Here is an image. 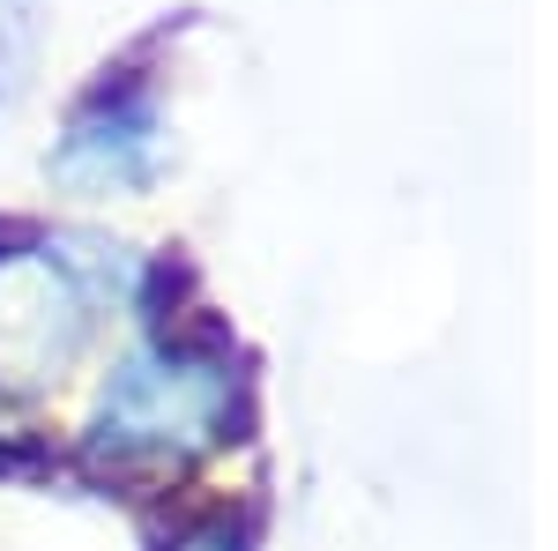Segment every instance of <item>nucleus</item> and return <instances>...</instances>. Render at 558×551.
Returning a JSON list of instances; mask_svg holds the SVG:
<instances>
[{"label":"nucleus","mask_w":558,"mask_h":551,"mask_svg":"<svg viewBox=\"0 0 558 551\" xmlns=\"http://www.w3.org/2000/svg\"><path fill=\"white\" fill-rule=\"evenodd\" d=\"M223 381L179 350H134L105 381V440L112 447H172L216 418Z\"/></svg>","instance_id":"nucleus-1"}]
</instances>
